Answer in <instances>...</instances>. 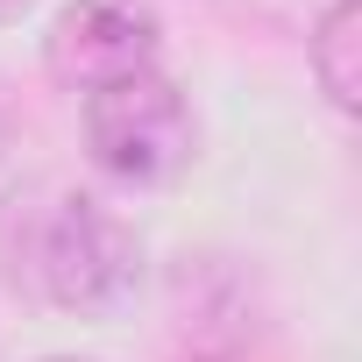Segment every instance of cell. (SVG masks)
Listing matches in <instances>:
<instances>
[{
	"mask_svg": "<svg viewBox=\"0 0 362 362\" xmlns=\"http://www.w3.org/2000/svg\"><path fill=\"white\" fill-rule=\"evenodd\" d=\"M43 362H86V355H43Z\"/></svg>",
	"mask_w": 362,
	"mask_h": 362,
	"instance_id": "obj_7",
	"label": "cell"
},
{
	"mask_svg": "<svg viewBox=\"0 0 362 362\" xmlns=\"http://www.w3.org/2000/svg\"><path fill=\"white\" fill-rule=\"evenodd\" d=\"M0 277L50 313H121L142 284V235L71 177H22L0 192Z\"/></svg>",
	"mask_w": 362,
	"mask_h": 362,
	"instance_id": "obj_1",
	"label": "cell"
},
{
	"mask_svg": "<svg viewBox=\"0 0 362 362\" xmlns=\"http://www.w3.org/2000/svg\"><path fill=\"white\" fill-rule=\"evenodd\" d=\"M86 156L128 192H170L199 156V114L163 71L86 93Z\"/></svg>",
	"mask_w": 362,
	"mask_h": 362,
	"instance_id": "obj_2",
	"label": "cell"
},
{
	"mask_svg": "<svg viewBox=\"0 0 362 362\" xmlns=\"http://www.w3.org/2000/svg\"><path fill=\"white\" fill-rule=\"evenodd\" d=\"M8 142H15V93H8V78H0V156H8Z\"/></svg>",
	"mask_w": 362,
	"mask_h": 362,
	"instance_id": "obj_5",
	"label": "cell"
},
{
	"mask_svg": "<svg viewBox=\"0 0 362 362\" xmlns=\"http://www.w3.org/2000/svg\"><path fill=\"white\" fill-rule=\"evenodd\" d=\"M156 15L142 0H64L50 36H43V71L64 93H100L135 71H156Z\"/></svg>",
	"mask_w": 362,
	"mask_h": 362,
	"instance_id": "obj_3",
	"label": "cell"
},
{
	"mask_svg": "<svg viewBox=\"0 0 362 362\" xmlns=\"http://www.w3.org/2000/svg\"><path fill=\"white\" fill-rule=\"evenodd\" d=\"M192 362H221V355H192Z\"/></svg>",
	"mask_w": 362,
	"mask_h": 362,
	"instance_id": "obj_8",
	"label": "cell"
},
{
	"mask_svg": "<svg viewBox=\"0 0 362 362\" xmlns=\"http://www.w3.org/2000/svg\"><path fill=\"white\" fill-rule=\"evenodd\" d=\"M305 57H313V78H320L327 107L355 114L362 107V0H334V8L313 22Z\"/></svg>",
	"mask_w": 362,
	"mask_h": 362,
	"instance_id": "obj_4",
	"label": "cell"
},
{
	"mask_svg": "<svg viewBox=\"0 0 362 362\" xmlns=\"http://www.w3.org/2000/svg\"><path fill=\"white\" fill-rule=\"evenodd\" d=\"M29 15V0H0V29H8V22H22Z\"/></svg>",
	"mask_w": 362,
	"mask_h": 362,
	"instance_id": "obj_6",
	"label": "cell"
}]
</instances>
